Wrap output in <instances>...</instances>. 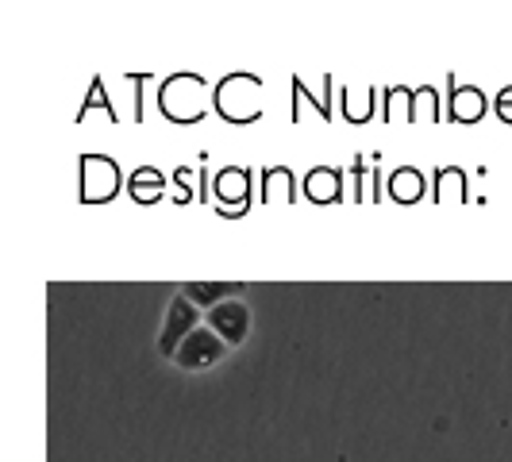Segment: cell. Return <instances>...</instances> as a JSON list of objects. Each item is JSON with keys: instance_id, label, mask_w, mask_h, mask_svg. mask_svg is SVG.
I'll return each mask as SVG.
<instances>
[{"instance_id": "obj_2", "label": "cell", "mask_w": 512, "mask_h": 462, "mask_svg": "<svg viewBox=\"0 0 512 462\" xmlns=\"http://www.w3.org/2000/svg\"><path fill=\"white\" fill-rule=\"evenodd\" d=\"M220 359H224V339L212 328H197L178 347V355H174L181 370H205V366H216Z\"/></svg>"}, {"instance_id": "obj_3", "label": "cell", "mask_w": 512, "mask_h": 462, "mask_svg": "<svg viewBox=\"0 0 512 462\" xmlns=\"http://www.w3.org/2000/svg\"><path fill=\"white\" fill-rule=\"evenodd\" d=\"M208 324H212V332L220 335L224 343L235 347L251 332V308L243 305V301H224V305L208 308Z\"/></svg>"}, {"instance_id": "obj_1", "label": "cell", "mask_w": 512, "mask_h": 462, "mask_svg": "<svg viewBox=\"0 0 512 462\" xmlns=\"http://www.w3.org/2000/svg\"><path fill=\"white\" fill-rule=\"evenodd\" d=\"M193 332H197V305H193L185 293H178V297L170 301V312H166V328L158 335V351H162L166 359H174L178 347Z\"/></svg>"}, {"instance_id": "obj_4", "label": "cell", "mask_w": 512, "mask_h": 462, "mask_svg": "<svg viewBox=\"0 0 512 462\" xmlns=\"http://www.w3.org/2000/svg\"><path fill=\"white\" fill-rule=\"evenodd\" d=\"M239 285L235 282H189L181 293L193 301V305H208V308H216V305H224V293H235Z\"/></svg>"}]
</instances>
